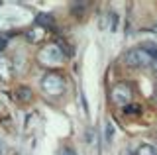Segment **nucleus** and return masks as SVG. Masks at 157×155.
Masks as SVG:
<instances>
[{
  "mask_svg": "<svg viewBox=\"0 0 157 155\" xmlns=\"http://www.w3.org/2000/svg\"><path fill=\"white\" fill-rule=\"evenodd\" d=\"M2 47H6V37H0V51H2Z\"/></svg>",
  "mask_w": 157,
  "mask_h": 155,
  "instance_id": "obj_11",
  "label": "nucleus"
},
{
  "mask_svg": "<svg viewBox=\"0 0 157 155\" xmlns=\"http://www.w3.org/2000/svg\"><path fill=\"white\" fill-rule=\"evenodd\" d=\"M126 63H128L130 67L145 69V67H151V65H153V57H151L145 49L136 47V49H130V51L126 53Z\"/></svg>",
  "mask_w": 157,
  "mask_h": 155,
  "instance_id": "obj_1",
  "label": "nucleus"
},
{
  "mask_svg": "<svg viewBox=\"0 0 157 155\" xmlns=\"http://www.w3.org/2000/svg\"><path fill=\"white\" fill-rule=\"evenodd\" d=\"M137 155H157V151L151 145H141V147L137 149Z\"/></svg>",
  "mask_w": 157,
  "mask_h": 155,
  "instance_id": "obj_6",
  "label": "nucleus"
},
{
  "mask_svg": "<svg viewBox=\"0 0 157 155\" xmlns=\"http://www.w3.org/2000/svg\"><path fill=\"white\" fill-rule=\"evenodd\" d=\"M155 90H157V89H155Z\"/></svg>",
  "mask_w": 157,
  "mask_h": 155,
  "instance_id": "obj_16",
  "label": "nucleus"
},
{
  "mask_svg": "<svg viewBox=\"0 0 157 155\" xmlns=\"http://www.w3.org/2000/svg\"><path fill=\"white\" fill-rule=\"evenodd\" d=\"M16 155H18V153H16Z\"/></svg>",
  "mask_w": 157,
  "mask_h": 155,
  "instance_id": "obj_15",
  "label": "nucleus"
},
{
  "mask_svg": "<svg viewBox=\"0 0 157 155\" xmlns=\"http://www.w3.org/2000/svg\"><path fill=\"white\" fill-rule=\"evenodd\" d=\"M36 24H37V26H41V28L51 26V24H53V18L49 16V14H37V16H36Z\"/></svg>",
  "mask_w": 157,
  "mask_h": 155,
  "instance_id": "obj_5",
  "label": "nucleus"
},
{
  "mask_svg": "<svg viewBox=\"0 0 157 155\" xmlns=\"http://www.w3.org/2000/svg\"><path fill=\"white\" fill-rule=\"evenodd\" d=\"M2 149H4V143H2V142H0V153H2Z\"/></svg>",
  "mask_w": 157,
  "mask_h": 155,
  "instance_id": "obj_13",
  "label": "nucleus"
},
{
  "mask_svg": "<svg viewBox=\"0 0 157 155\" xmlns=\"http://www.w3.org/2000/svg\"><path fill=\"white\" fill-rule=\"evenodd\" d=\"M63 155H77V153H75L73 147H65V149H63Z\"/></svg>",
  "mask_w": 157,
  "mask_h": 155,
  "instance_id": "obj_10",
  "label": "nucleus"
},
{
  "mask_svg": "<svg viewBox=\"0 0 157 155\" xmlns=\"http://www.w3.org/2000/svg\"><path fill=\"white\" fill-rule=\"evenodd\" d=\"M153 67H155V71H157V57L153 59Z\"/></svg>",
  "mask_w": 157,
  "mask_h": 155,
  "instance_id": "obj_12",
  "label": "nucleus"
},
{
  "mask_svg": "<svg viewBox=\"0 0 157 155\" xmlns=\"http://www.w3.org/2000/svg\"><path fill=\"white\" fill-rule=\"evenodd\" d=\"M112 135H114V128H112V122L106 124V142H112Z\"/></svg>",
  "mask_w": 157,
  "mask_h": 155,
  "instance_id": "obj_8",
  "label": "nucleus"
},
{
  "mask_svg": "<svg viewBox=\"0 0 157 155\" xmlns=\"http://www.w3.org/2000/svg\"><path fill=\"white\" fill-rule=\"evenodd\" d=\"M41 33H43L41 30H37V32H36V30H29V32H28V40H29V41H39Z\"/></svg>",
  "mask_w": 157,
  "mask_h": 155,
  "instance_id": "obj_7",
  "label": "nucleus"
},
{
  "mask_svg": "<svg viewBox=\"0 0 157 155\" xmlns=\"http://www.w3.org/2000/svg\"><path fill=\"white\" fill-rule=\"evenodd\" d=\"M43 90L45 93H51V94H61L63 90H65V81H63V77L59 75V73L55 71H51V73H47L45 77H43Z\"/></svg>",
  "mask_w": 157,
  "mask_h": 155,
  "instance_id": "obj_2",
  "label": "nucleus"
},
{
  "mask_svg": "<svg viewBox=\"0 0 157 155\" xmlns=\"http://www.w3.org/2000/svg\"><path fill=\"white\" fill-rule=\"evenodd\" d=\"M128 155H130V153H128Z\"/></svg>",
  "mask_w": 157,
  "mask_h": 155,
  "instance_id": "obj_14",
  "label": "nucleus"
},
{
  "mask_svg": "<svg viewBox=\"0 0 157 155\" xmlns=\"http://www.w3.org/2000/svg\"><path fill=\"white\" fill-rule=\"evenodd\" d=\"M112 100L120 106H128V102H132V89L128 85H116L112 89Z\"/></svg>",
  "mask_w": 157,
  "mask_h": 155,
  "instance_id": "obj_3",
  "label": "nucleus"
},
{
  "mask_svg": "<svg viewBox=\"0 0 157 155\" xmlns=\"http://www.w3.org/2000/svg\"><path fill=\"white\" fill-rule=\"evenodd\" d=\"M32 96H33V93H32L29 86H20V89L16 90V98L20 100V102H29Z\"/></svg>",
  "mask_w": 157,
  "mask_h": 155,
  "instance_id": "obj_4",
  "label": "nucleus"
},
{
  "mask_svg": "<svg viewBox=\"0 0 157 155\" xmlns=\"http://www.w3.org/2000/svg\"><path fill=\"white\" fill-rule=\"evenodd\" d=\"M124 112L126 114H137V112H140V108L134 106V104H130V106H126V108H124Z\"/></svg>",
  "mask_w": 157,
  "mask_h": 155,
  "instance_id": "obj_9",
  "label": "nucleus"
}]
</instances>
